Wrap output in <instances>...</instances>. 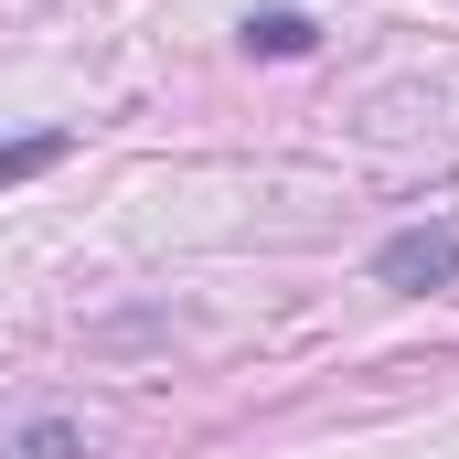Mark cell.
Returning a JSON list of instances; mask_svg holds the SVG:
<instances>
[{
  "mask_svg": "<svg viewBox=\"0 0 459 459\" xmlns=\"http://www.w3.org/2000/svg\"><path fill=\"white\" fill-rule=\"evenodd\" d=\"M65 150H75V128H22V139H0V193L32 182V171H54Z\"/></svg>",
  "mask_w": 459,
  "mask_h": 459,
  "instance_id": "cell-3",
  "label": "cell"
},
{
  "mask_svg": "<svg viewBox=\"0 0 459 459\" xmlns=\"http://www.w3.org/2000/svg\"><path fill=\"white\" fill-rule=\"evenodd\" d=\"M374 278H385V289H406V299L459 289V225H449V214H438V225H395L385 246H374Z\"/></svg>",
  "mask_w": 459,
  "mask_h": 459,
  "instance_id": "cell-1",
  "label": "cell"
},
{
  "mask_svg": "<svg viewBox=\"0 0 459 459\" xmlns=\"http://www.w3.org/2000/svg\"><path fill=\"white\" fill-rule=\"evenodd\" d=\"M246 54L299 65V54H321V22H310V11H246Z\"/></svg>",
  "mask_w": 459,
  "mask_h": 459,
  "instance_id": "cell-2",
  "label": "cell"
},
{
  "mask_svg": "<svg viewBox=\"0 0 459 459\" xmlns=\"http://www.w3.org/2000/svg\"><path fill=\"white\" fill-rule=\"evenodd\" d=\"M11 459H86V428H75V417H32V428L11 438Z\"/></svg>",
  "mask_w": 459,
  "mask_h": 459,
  "instance_id": "cell-4",
  "label": "cell"
}]
</instances>
